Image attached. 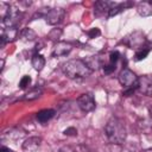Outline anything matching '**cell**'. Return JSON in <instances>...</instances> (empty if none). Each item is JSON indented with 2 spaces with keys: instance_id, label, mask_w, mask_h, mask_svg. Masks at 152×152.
<instances>
[{
  "instance_id": "6da1fadb",
  "label": "cell",
  "mask_w": 152,
  "mask_h": 152,
  "mask_svg": "<svg viewBox=\"0 0 152 152\" xmlns=\"http://www.w3.org/2000/svg\"><path fill=\"white\" fill-rule=\"evenodd\" d=\"M104 133L112 144H122L127 135L124 122L118 118H112L108 120L104 126Z\"/></svg>"
},
{
  "instance_id": "7a4b0ae2",
  "label": "cell",
  "mask_w": 152,
  "mask_h": 152,
  "mask_svg": "<svg viewBox=\"0 0 152 152\" xmlns=\"http://www.w3.org/2000/svg\"><path fill=\"white\" fill-rule=\"evenodd\" d=\"M64 74L70 78H83L91 74V69L82 59H70L63 64Z\"/></svg>"
},
{
  "instance_id": "3957f363",
  "label": "cell",
  "mask_w": 152,
  "mask_h": 152,
  "mask_svg": "<svg viewBox=\"0 0 152 152\" xmlns=\"http://www.w3.org/2000/svg\"><path fill=\"white\" fill-rule=\"evenodd\" d=\"M118 78H119L120 84L127 90L133 91L134 88H137V86H138L139 77H137V75L133 71H131L129 69H122L118 76Z\"/></svg>"
},
{
  "instance_id": "277c9868",
  "label": "cell",
  "mask_w": 152,
  "mask_h": 152,
  "mask_svg": "<svg viewBox=\"0 0 152 152\" xmlns=\"http://www.w3.org/2000/svg\"><path fill=\"white\" fill-rule=\"evenodd\" d=\"M77 104L81 108V110L83 112H91L95 109V100L93 94L90 93H86L82 94L78 99H77Z\"/></svg>"
},
{
  "instance_id": "5b68a950",
  "label": "cell",
  "mask_w": 152,
  "mask_h": 152,
  "mask_svg": "<svg viewBox=\"0 0 152 152\" xmlns=\"http://www.w3.org/2000/svg\"><path fill=\"white\" fill-rule=\"evenodd\" d=\"M64 14H65V12L61 7L51 8V10H48L46 11V13H45V20L50 25H56V24H58V23L62 21Z\"/></svg>"
},
{
  "instance_id": "8992f818",
  "label": "cell",
  "mask_w": 152,
  "mask_h": 152,
  "mask_svg": "<svg viewBox=\"0 0 152 152\" xmlns=\"http://www.w3.org/2000/svg\"><path fill=\"white\" fill-rule=\"evenodd\" d=\"M138 90L146 96L152 95V76L151 75H144L138 78Z\"/></svg>"
},
{
  "instance_id": "52a82bcc",
  "label": "cell",
  "mask_w": 152,
  "mask_h": 152,
  "mask_svg": "<svg viewBox=\"0 0 152 152\" xmlns=\"http://www.w3.org/2000/svg\"><path fill=\"white\" fill-rule=\"evenodd\" d=\"M20 17H21V14H20L19 10H17L15 7L11 6L10 10H8V12H7V14H6V17L2 19V24L6 27L15 26L20 21Z\"/></svg>"
},
{
  "instance_id": "ba28073f",
  "label": "cell",
  "mask_w": 152,
  "mask_h": 152,
  "mask_svg": "<svg viewBox=\"0 0 152 152\" xmlns=\"http://www.w3.org/2000/svg\"><path fill=\"white\" fill-rule=\"evenodd\" d=\"M19 36V31L15 26L12 27H5L1 32V46H4L6 43H11L14 42Z\"/></svg>"
},
{
  "instance_id": "9c48e42d",
  "label": "cell",
  "mask_w": 152,
  "mask_h": 152,
  "mask_svg": "<svg viewBox=\"0 0 152 152\" xmlns=\"http://www.w3.org/2000/svg\"><path fill=\"white\" fill-rule=\"evenodd\" d=\"M144 42H145L144 34L140 33V32H133L131 36H127V37H126V40H125V43H126L131 49L141 48V45L144 44Z\"/></svg>"
},
{
  "instance_id": "30bf717a",
  "label": "cell",
  "mask_w": 152,
  "mask_h": 152,
  "mask_svg": "<svg viewBox=\"0 0 152 152\" xmlns=\"http://www.w3.org/2000/svg\"><path fill=\"white\" fill-rule=\"evenodd\" d=\"M70 51H71V45H70L69 43H65V42H58V43L55 44V46H53L52 56H53V57L66 56Z\"/></svg>"
},
{
  "instance_id": "8fae6325",
  "label": "cell",
  "mask_w": 152,
  "mask_h": 152,
  "mask_svg": "<svg viewBox=\"0 0 152 152\" xmlns=\"http://www.w3.org/2000/svg\"><path fill=\"white\" fill-rule=\"evenodd\" d=\"M40 142H42V139L39 137H31L26 139L25 142L23 144V150L27 152H33L40 146Z\"/></svg>"
},
{
  "instance_id": "7c38bea8",
  "label": "cell",
  "mask_w": 152,
  "mask_h": 152,
  "mask_svg": "<svg viewBox=\"0 0 152 152\" xmlns=\"http://www.w3.org/2000/svg\"><path fill=\"white\" fill-rule=\"evenodd\" d=\"M116 5V2H110V1H96L94 5V12L96 15H100L102 13H104V11H110L114 6Z\"/></svg>"
},
{
  "instance_id": "4fadbf2b",
  "label": "cell",
  "mask_w": 152,
  "mask_h": 152,
  "mask_svg": "<svg viewBox=\"0 0 152 152\" xmlns=\"http://www.w3.org/2000/svg\"><path fill=\"white\" fill-rule=\"evenodd\" d=\"M137 11L141 17L152 15V2L151 1H141L137 5Z\"/></svg>"
},
{
  "instance_id": "5bb4252c",
  "label": "cell",
  "mask_w": 152,
  "mask_h": 152,
  "mask_svg": "<svg viewBox=\"0 0 152 152\" xmlns=\"http://www.w3.org/2000/svg\"><path fill=\"white\" fill-rule=\"evenodd\" d=\"M53 115H55V110L53 109H43V110L37 113L36 118H37V120L39 122L44 124V122H48L51 118H53Z\"/></svg>"
},
{
  "instance_id": "9a60e30c",
  "label": "cell",
  "mask_w": 152,
  "mask_h": 152,
  "mask_svg": "<svg viewBox=\"0 0 152 152\" xmlns=\"http://www.w3.org/2000/svg\"><path fill=\"white\" fill-rule=\"evenodd\" d=\"M31 63H32V66H33L37 71H40V70L44 68V65H45V58H44L42 55L36 53V55H33Z\"/></svg>"
},
{
  "instance_id": "2e32d148",
  "label": "cell",
  "mask_w": 152,
  "mask_h": 152,
  "mask_svg": "<svg viewBox=\"0 0 152 152\" xmlns=\"http://www.w3.org/2000/svg\"><path fill=\"white\" fill-rule=\"evenodd\" d=\"M128 6H131V4L129 2H122V4H116L109 12H108V17H113V15H116L119 12H121V11H124L126 7H128Z\"/></svg>"
},
{
  "instance_id": "e0dca14e",
  "label": "cell",
  "mask_w": 152,
  "mask_h": 152,
  "mask_svg": "<svg viewBox=\"0 0 152 152\" xmlns=\"http://www.w3.org/2000/svg\"><path fill=\"white\" fill-rule=\"evenodd\" d=\"M20 37L24 39V40H33L36 38V33L31 28H24L20 33Z\"/></svg>"
},
{
  "instance_id": "ac0fdd59",
  "label": "cell",
  "mask_w": 152,
  "mask_h": 152,
  "mask_svg": "<svg viewBox=\"0 0 152 152\" xmlns=\"http://www.w3.org/2000/svg\"><path fill=\"white\" fill-rule=\"evenodd\" d=\"M42 94V90L38 89V88H34L32 89L31 91H28L25 96H24V100H34V99H38Z\"/></svg>"
},
{
  "instance_id": "d6986e66",
  "label": "cell",
  "mask_w": 152,
  "mask_h": 152,
  "mask_svg": "<svg viewBox=\"0 0 152 152\" xmlns=\"http://www.w3.org/2000/svg\"><path fill=\"white\" fill-rule=\"evenodd\" d=\"M150 50L148 49H139L137 52H135V56H134V59L135 61H142L147 57Z\"/></svg>"
},
{
  "instance_id": "ffe728a7",
  "label": "cell",
  "mask_w": 152,
  "mask_h": 152,
  "mask_svg": "<svg viewBox=\"0 0 152 152\" xmlns=\"http://www.w3.org/2000/svg\"><path fill=\"white\" fill-rule=\"evenodd\" d=\"M61 36H62V31L59 30V28H55V30H52L50 33H49V38L51 39V40H58L59 38H61Z\"/></svg>"
},
{
  "instance_id": "44dd1931",
  "label": "cell",
  "mask_w": 152,
  "mask_h": 152,
  "mask_svg": "<svg viewBox=\"0 0 152 152\" xmlns=\"http://www.w3.org/2000/svg\"><path fill=\"white\" fill-rule=\"evenodd\" d=\"M30 83H31V77L30 76H23L21 77V80L19 81V88L20 89H25L27 86H30Z\"/></svg>"
},
{
  "instance_id": "7402d4cb",
  "label": "cell",
  "mask_w": 152,
  "mask_h": 152,
  "mask_svg": "<svg viewBox=\"0 0 152 152\" xmlns=\"http://www.w3.org/2000/svg\"><path fill=\"white\" fill-rule=\"evenodd\" d=\"M120 58V53L118 51H112L109 53V63L110 64H115Z\"/></svg>"
},
{
  "instance_id": "603a6c76",
  "label": "cell",
  "mask_w": 152,
  "mask_h": 152,
  "mask_svg": "<svg viewBox=\"0 0 152 152\" xmlns=\"http://www.w3.org/2000/svg\"><path fill=\"white\" fill-rule=\"evenodd\" d=\"M100 30L97 28V27H94V28H90L89 31H88V36H89V38H96V37H99L100 36Z\"/></svg>"
},
{
  "instance_id": "cb8c5ba5",
  "label": "cell",
  "mask_w": 152,
  "mask_h": 152,
  "mask_svg": "<svg viewBox=\"0 0 152 152\" xmlns=\"http://www.w3.org/2000/svg\"><path fill=\"white\" fill-rule=\"evenodd\" d=\"M114 70H115V64H110V63H108L107 65L103 66V71H104V74H110V72H113Z\"/></svg>"
},
{
  "instance_id": "d4e9b609",
  "label": "cell",
  "mask_w": 152,
  "mask_h": 152,
  "mask_svg": "<svg viewBox=\"0 0 152 152\" xmlns=\"http://www.w3.org/2000/svg\"><path fill=\"white\" fill-rule=\"evenodd\" d=\"M64 134L65 135H72V137H75V135H77V129L74 128V127H69V128H66L64 131Z\"/></svg>"
},
{
  "instance_id": "484cf974",
  "label": "cell",
  "mask_w": 152,
  "mask_h": 152,
  "mask_svg": "<svg viewBox=\"0 0 152 152\" xmlns=\"http://www.w3.org/2000/svg\"><path fill=\"white\" fill-rule=\"evenodd\" d=\"M0 152H14L13 150H11L10 147H6V146H2L1 148H0Z\"/></svg>"
},
{
  "instance_id": "4316f807",
  "label": "cell",
  "mask_w": 152,
  "mask_h": 152,
  "mask_svg": "<svg viewBox=\"0 0 152 152\" xmlns=\"http://www.w3.org/2000/svg\"><path fill=\"white\" fill-rule=\"evenodd\" d=\"M142 152H152V148H148V150H145V151H142Z\"/></svg>"
}]
</instances>
